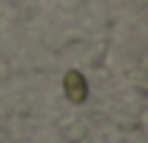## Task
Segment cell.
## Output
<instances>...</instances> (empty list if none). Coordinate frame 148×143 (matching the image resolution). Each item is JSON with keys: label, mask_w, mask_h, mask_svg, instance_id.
I'll use <instances>...</instances> for the list:
<instances>
[{"label": "cell", "mask_w": 148, "mask_h": 143, "mask_svg": "<svg viewBox=\"0 0 148 143\" xmlns=\"http://www.w3.org/2000/svg\"><path fill=\"white\" fill-rule=\"evenodd\" d=\"M63 91H66V96H69V102H74V105L85 102V96H88V85H85V77H82L77 69H71V72L63 77Z\"/></svg>", "instance_id": "obj_1"}]
</instances>
